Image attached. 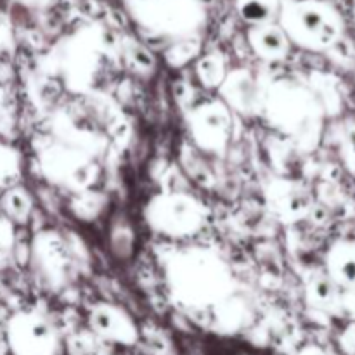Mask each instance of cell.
<instances>
[{"label":"cell","mask_w":355,"mask_h":355,"mask_svg":"<svg viewBox=\"0 0 355 355\" xmlns=\"http://www.w3.org/2000/svg\"><path fill=\"white\" fill-rule=\"evenodd\" d=\"M305 302L311 309L326 314H336L343 307L342 291L326 270H315L305 283Z\"/></svg>","instance_id":"15"},{"label":"cell","mask_w":355,"mask_h":355,"mask_svg":"<svg viewBox=\"0 0 355 355\" xmlns=\"http://www.w3.org/2000/svg\"><path fill=\"white\" fill-rule=\"evenodd\" d=\"M298 355H328L322 349H319L318 345H307L298 352Z\"/></svg>","instance_id":"26"},{"label":"cell","mask_w":355,"mask_h":355,"mask_svg":"<svg viewBox=\"0 0 355 355\" xmlns=\"http://www.w3.org/2000/svg\"><path fill=\"white\" fill-rule=\"evenodd\" d=\"M6 340L12 355H59L61 350L54 324L37 311L16 312L7 321Z\"/></svg>","instance_id":"7"},{"label":"cell","mask_w":355,"mask_h":355,"mask_svg":"<svg viewBox=\"0 0 355 355\" xmlns=\"http://www.w3.org/2000/svg\"><path fill=\"white\" fill-rule=\"evenodd\" d=\"M222 94V101L227 104L229 110L253 116L263 107L262 89L259 80L248 69H232L225 75L224 82L218 87Z\"/></svg>","instance_id":"12"},{"label":"cell","mask_w":355,"mask_h":355,"mask_svg":"<svg viewBox=\"0 0 355 355\" xmlns=\"http://www.w3.org/2000/svg\"><path fill=\"white\" fill-rule=\"evenodd\" d=\"M189 130L200 149L222 153L232 137V113L224 101H208L189 113Z\"/></svg>","instance_id":"9"},{"label":"cell","mask_w":355,"mask_h":355,"mask_svg":"<svg viewBox=\"0 0 355 355\" xmlns=\"http://www.w3.org/2000/svg\"><path fill=\"white\" fill-rule=\"evenodd\" d=\"M142 37L168 45L200 37L207 23L201 0H121Z\"/></svg>","instance_id":"3"},{"label":"cell","mask_w":355,"mask_h":355,"mask_svg":"<svg viewBox=\"0 0 355 355\" xmlns=\"http://www.w3.org/2000/svg\"><path fill=\"white\" fill-rule=\"evenodd\" d=\"M121 52H123L125 62L132 71L141 76H151L156 69V59L142 42L125 37L121 40Z\"/></svg>","instance_id":"18"},{"label":"cell","mask_w":355,"mask_h":355,"mask_svg":"<svg viewBox=\"0 0 355 355\" xmlns=\"http://www.w3.org/2000/svg\"><path fill=\"white\" fill-rule=\"evenodd\" d=\"M166 283L172 297L191 309H207L227 298L232 274L227 263L207 248H187L166 263Z\"/></svg>","instance_id":"1"},{"label":"cell","mask_w":355,"mask_h":355,"mask_svg":"<svg viewBox=\"0 0 355 355\" xmlns=\"http://www.w3.org/2000/svg\"><path fill=\"white\" fill-rule=\"evenodd\" d=\"M101 355H106V354H101Z\"/></svg>","instance_id":"28"},{"label":"cell","mask_w":355,"mask_h":355,"mask_svg":"<svg viewBox=\"0 0 355 355\" xmlns=\"http://www.w3.org/2000/svg\"><path fill=\"white\" fill-rule=\"evenodd\" d=\"M30 262L35 277L47 291H61L71 281V252L59 232L42 231L35 236Z\"/></svg>","instance_id":"6"},{"label":"cell","mask_w":355,"mask_h":355,"mask_svg":"<svg viewBox=\"0 0 355 355\" xmlns=\"http://www.w3.org/2000/svg\"><path fill=\"white\" fill-rule=\"evenodd\" d=\"M111 250L120 259H128L134 250V232L125 222H118L111 229Z\"/></svg>","instance_id":"22"},{"label":"cell","mask_w":355,"mask_h":355,"mask_svg":"<svg viewBox=\"0 0 355 355\" xmlns=\"http://www.w3.org/2000/svg\"><path fill=\"white\" fill-rule=\"evenodd\" d=\"M42 168L49 180L76 193H85L97 177L96 163L82 149L55 146L42 155Z\"/></svg>","instance_id":"8"},{"label":"cell","mask_w":355,"mask_h":355,"mask_svg":"<svg viewBox=\"0 0 355 355\" xmlns=\"http://www.w3.org/2000/svg\"><path fill=\"white\" fill-rule=\"evenodd\" d=\"M7 262H9V245L0 238V269H3Z\"/></svg>","instance_id":"25"},{"label":"cell","mask_w":355,"mask_h":355,"mask_svg":"<svg viewBox=\"0 0 355 355\" xmlns=\"http://www.w3.org/2000/svg\"><path fill=\"white\" fill-rule=\"evenodd\" d=\"M266 203L270 214L283 224H295L311 215L314 201L302 182L274 179L266 187Z\"/></svg>","instance_id":"10"},{"label":"cell","mask_w":355,"mask_h":355,"mask_svg":"<svg viewBox=\"0 0 355 355\" xmlns=\"http://www.w3.org/2000/svg\"><path fill=\"white\" fill-rule=\"evenodd\" d=\"M279 26L290 44L314 52H328L342 40V19L321 0H281Z\"/></svg>","instance_id":"4"},{"label":"cell","mask_w":355,"mask_h":355,"mask_svg":"<svg viewBox=\"0 0 355 355\" xmlns=\"http://www.w3.org/2000/svg\"><path fill=\"white\" fill-rule=\"evenodd\" d=\"M342 155L349 168L355 172V123H347L343 130V142H342Z\"/></svg>","instance_id":"23"},{"label":"cell","mask_w":355,"mask_h":355,"mask_svg":"<svg viewBox=\"0 0 355 355\" xmlns=\"http://www.w3.org/2000/svg\"><path fill=\"white\" fill-rule=\"evenodd\" d=\"M340 345L347 354L355 355V322L340 335Z\"/></svg>","instance_id":"24"},{"label":"cell","mask_w":355,"mask_h":355,"mask_svg":"<svg viewBox=\"0 0 355 355\" xmlns=\"http://www.w3.org/2000/svg\"><path fill=\"white\" fill-rule=\"evenodd\" d=\"M0 208L10 224L24 225L31 217L33 201L24 187L14 186L3 191L2 198H0Z\"/></svg>","instance_id":"16"},{"label":"cell","mask_w":355,"mask_h":355,"mask_svg":"<svg viewBox=\"0 0 355 355\" xmlns=\"http://www.w3.org/2000/svg\"><path fill=\"white\" fill-rule=\"evenodd\" d=\"M17 2L24 3V6L28 7H38V9H42V7L51 6L52 0H17Z\"/></svg>","instance_id":"27"},{"label":"cell","mask_w":355,"mask_h":355,"mask_svg":"<svg viewBox=\"0 0 355 355\" xmlns=\"http://www.w3.org/2000/svg\"><path fill=\"white\" fill-rule=\"evenodd\" d=\"M225 75H227V69H225V61L220 52H210L198 61L196 76L201 85L207 89H218Z\"/></svg>","instance_id":"19"},{"label":"cell","mask_w":355,"mask_h":355,"mask_svg":"<svg viewBox=\"0 0 355 355\" xmlns=\"http://www.w3.org/2000/svg\"><path fill=\"white\" fill-rule=\"evenodd\" d=\"M89 328L99 338L116 345L132 347L141 338L139 326L127 311L114 304L101 302L89 312Z\"/></svg>","instance_id":"11"},{"label":"cell","mask_w":355,"mask_h":355,"mask_svg":"<svg viewBox=\"0 0 355 355\" xmlns=\"http://www.w3.org/2000/svg\"><path fill=\"white\" fill-rule=\"evenodd\" d=\"M201 51V37L187 38V40L175 42V44L168 45L165 49V58L170 66L173 68H180V66L187 64L191 59L196 58Z\"/></svg>","instance_id":"21"},{"label":"cell","mask_w":355,"mask_h":355,"mask_svg":"<svg viewBox=\"0 0 355 355\" xmlns=\"http://www.w3.org/2000/svg\"><path fill=\"white\" fill-rule=\"evenodd\" d=\"M270 123L291 139L302 151L318 148L322 134L324 107L307 85L295 80H281L263 99Z\"/></svg>","instance_id":"2"},{"label":"cell","mask_w":355,"mask_h":355,"mask_svg":"<svg viewBox=\"0 0 355 355\" xmlns=\"http://www.w3.org/2000/svg\"><path fill=\"white\" fill-rule=\"evenodd\" d=\"M144 218L158 234L166 238H189L207 225L208 210L191 194L162 193L146 205Z\"/></svg>","instance_id":"5"},{"label":"cell","mask_w":355,"mask_h":355,"mask_svg":"<svg viewBox=\"0 0 355 355\" xmlns=\"http://www.w3.org/2000/svg\"><path fill=\"white\" fill-rule=\"evenodd\" d=\"M324 270L342 291V297L345 293L355 295V239L333 243L326 253Z\"/></svg>","instance_id":"13"},{"label":"cell","mask_w":355,"mask_h":355,"mask_svg":"<svg viewBox=\"0 0 355 355\" xmlns=\"http://www.w3.org/2000/svg\"><path fill=\"white\" fill-rule=\"evenodd\" d=\"M248 44L263 61H283L290 52V40L277 23L250 26Z\"/></svg>","instance_id":"14"},{"label":"cell","mask_w":355,"mask_h":355,"mask_svg":"<svg viewBox=\"0 0 355 355\" xmlns=\"http://www.w3.org/2000/svg\"><path fill=\"white\" fill-rule=\"evenodd\" d=\"M236 10L250 26L274 23L279 16L281 0H234Z\"/></svg>","instance_id":"17"},{"label":"cell","mask_w":355,"mask_h":355,"mask_svg":"<svg viewBox=\"0 0 355 355\" xmlns=\"http://www.w3.org/2000/svg\"><path fill=\"white\" fill-rule=\"evenodd\" d=\"M23 173L21 153L12 146L0 141V189L17 186Z\"/></svg>","instance_id":"20"}]
</instances>
